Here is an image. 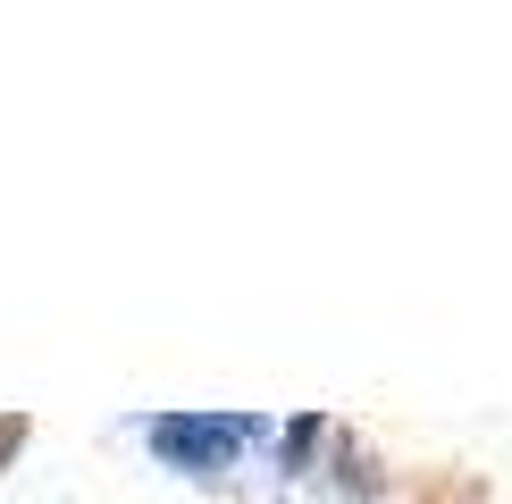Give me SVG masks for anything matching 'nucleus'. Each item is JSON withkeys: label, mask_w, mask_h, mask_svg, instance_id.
Masks as SVG:
<instances>
[{"label": "nucleus", "mask_w": 512, "mask_h": 504, "mask_svg": "<svg viewBox=\"0 0 512 504\" xmlns=\"http://www.w3.org/2000/svg\"><path fill=\"white\" fill-rule=\"evenodd\" d=\"M152 446L177 462V471H219L252 446V420H227V412H168L152 420Z\"/></svg>", "instance_id": "nucleus-1"}]
</instances>
